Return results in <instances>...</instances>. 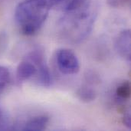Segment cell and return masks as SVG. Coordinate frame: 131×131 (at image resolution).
<instances>
[{
    "instance_id": "obj_10",
    "label": "cell",
    "mask_w": 131,
    "mask_h": 131,
    "mask_svg": "<svg viewBox=\"0 0 131 131\" xmlns=\"http://www.w3.org/2000/svg\"><path fill=\"white\" fill-rule=\"evenodd\" d=\"M10 72L7 68L0 65V93L7 87L10 81Z\"/></svg>"
},
{
    "instance_id": "obj_1",
    "label": "cell",
    "mask_w": 131,
    "mask_h": 131,
    "mask_svg": "<svg viewBox=\"0 0 131 131\" xmlns=\"http://www.w3.org/2000/svg\"><path fill=\"white\" fill-rule=\"evenodd\" d=\"M51 6L47 0H25L15 11V19L22 34H35L45 21Z\"/></svg>"
},
{
    "instance_id": "obj_8",
    "label": "cell",
    "mask_w": 131,
    "mask_h": 131,
    "mask_svg": "<svg viewBox=\"0 0 131 131\" xmlns=\"http://www.w3.org/2000/svg\"><path fill=\"white\" fill-rule=\"evenodd\" d=\"M97 93L94 88L88 85V84L82 85L81 88H78V90L76 92L77 97L80 101L85 103H89L94 101L97 97Z\"/></svg>"
},
{
    "instance_id": "obj_6",
    "label": "cell",
    "mask_w": 131,
    "mask_h": 131,
    "mask_svg": "<svg viewBox=\"0 0 131 131\" xmlns=\"http://www.w3.org/2000/svg\"><path fill=\"white\" fill-rule=\"evenodd\" d=\"M51 8L55 5L61 6L67 12L78 10L85 5L87 0H47Z\"/></svg>"
},
{
    "instance_id": "obj_5",
    "label": "cell",
    "mask_w": 131,
    "mask_h": 131,
    "mask_svg": "<svg viewBox=\"0 0 131 131\" xmlns=\"http://www.w3.org/2000/svg\"><path fill=\"white\" fill-rule=\"evenodd\" d=\"M38 66L31 60L25 58L19 63L16 70V77L19 81H26L37 74Z\"/></svg>"
},
{
    "instance_id": "obj_7",
    "label": "cell",
    "mask_w": 131,
    "mask_h": 131,
    "mask_svg": "<svg viewBox=\"0 0 131 131\" xmlns=\"http://www.w3.org/2000/svg\"><path fill=\"white\" fill-rule=\"evenodd\" d=\"M49 123L48 117L45 115H41L35 117L28 120L24 125L23 130L28 131L43 130L46 129Z\"/></svg>"
},
{
    "instance_id": "obj_3",
    "label": "cell",
    "mask_w": 131,
    "mask_h": 131,
    "mask_svg": "<svg viewBox=\"0 0 131 131\" xmlns=\"http://www.w3.org/2000/svg\"><path fill=\"white\" fill-rule=\"evenodd\" d=\"M27 58L31 60L38 66L36 74L39 84L44 87H49L51 84V76L45 63L43 52L39 49L34 50L27 55Z\"/></svg>"
},
{
    "instance_id": "obj_12",
    "label": "cell",
    "mask_w": 131,
    "mask_h": 131,
    "mask_svg": "<svg viewBox=\"0 0 131 131\" xmlns=\"http://www.w3.org/2000/svg\"><path fill=\"white\" fill-rule=\"evenodd\" d=\"M123 122L124 124L128 127V128H130L131 127V119H130V113H127L124 114V118H123Z\"/></svg>"
},
{
    "instance_id": "obj_2",
    "label": "cell",
    "mask_w": 131,
    "mask_h": 131,
    "mask_svg": "<svg viewBox=\"0 0 131 131\" xmlns=\"http://www.w3.org/2000/svg\"><path fill=\"white\" fill-rule=\"evenodd\" d=\"M58 70L64 74H75L80 70V64L76 54L70 49L61 48L56 52Z\"/></svg>"
},
{
    "instance_id": "obj_4",
    "label": "cell",
    "mask_w": 131,
    "mask_h": 131,
    "mask_svg": "<svg viewBox=\"0 0 131 131\" xmlns=\"http://www.w3.org/2000/svg\"><path fill=\"white\" fill-rule=\"evenodd\" d=\"M130 30L122 31L116 38L115 48L121 57L127 61H130L131 57Z\"/></svg>"
},
{
    "instance_id": "obj_11",
    "label": "cell",
    "mask_w": 131,
    "mask_h": 131,
    "mask_svg": "<svg viewBox=\"0 0 131 131\" xmlns=\"http://www.w3.org/2000/svg\"><path fill=\"white\" fill-rule=\"evenodd\" d=\"M130 0H107L108 4L112 7L121 8L130 4Z\"/></svg>"
},
{
    "instance_id": "obj_9",
    "label": "cell",
    "mask_w": 131,
    "mask_h": 131,
    "mask_svg": "<svg viewBox=\"0 0 131 131\" xmlns=\"http://www.w3.org/2000/svg\"><path fill=\"white\" fill-rule=\"evenodd\" d=\"M130 83L128 81L121 83L116 90V94L120 100L125 101L130 97Z\"/></svg>"
}]
</instances>
